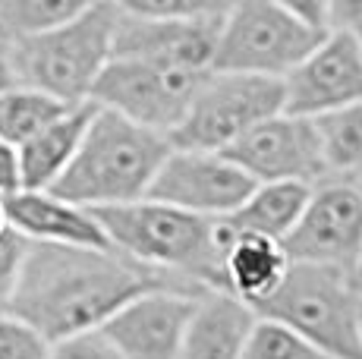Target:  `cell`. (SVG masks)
Returning a JSON list of instances; mask_svg holds the SVG:
<instances>
[{"instance_id": "cell-20", "label": "cell", "mask_w": 362, "mask_h": 359, "mask_svg": "<svg viewBox=\"0 0 362 359\" xmlns=\"http://www.w3.org/2000/svg\"><path fill=\"white\" fill-rule=\"evenodd\" d=\"M312 126L322 151L325 177L340 174L362 180V105L325 114L312 120Z\"/></svg>"}, {"instance_id": "cell-23", "label": "cell", "mask_w": 362, "mask_h": 359, "mask_svg": "<svg viewBox=\"0 0 362 359\" xmlns=\"http://www.w3.org/2000/svg\"><path fill=\"white\" fill-rule=\"evenodd\" d=\"M240 359H325V356L315 353L305 341H299L290 328L259 319Z\"/></svg>"}, {"instance_id": "cell-18", "label": "cell", "mask_w": 362, "mask_h": 359, "mask_svg": "<svg viewBox=\"0 0 362 359\" xmlns=\"http://www.w3.org/2000/svg\"><path fill=\"white\" fill-rule=\"evenodd\" d=\"M92 101L88 105H76L69 107L60 120H54L47 129H41L35 139H29L23 148H16V161H19V189L25 192H47L64 170L69 167V161L79 151V142L86 136L88 123L95 117Z\"/></svg>"}, {"instance_id": "cell-10", "label": "cell", "mask_w": 362, "mask_h": 359, "mask_svg": "<svg viewBox=\"0 0 362 359\" xmlns=\"http://www.w3.org/2000/svg\"><path fill=\"white\" fill-rule=\"evenodd\" d=\"M227 6L230 4H221L202 16H139L120 6L114 57L167 66V70L211 73Z\"/></svg>"}, {"instance_id": "cell-6", "label": "cell", "mask_w": 362, "mask_h": 359, "mask_svg": "<svg viewBox=\"0 0 362 359\" xmlns=\"http://www.w3.org/2000/svg\"><path fill=\"white\" fill-rule=\"evenodd\" d=\"M325 38L299 23L284 0L230 4L221 19L211 73L284 79Z\"/></svg>"}, {"instance_id": "cell-17", "label": "cell", "mask_w": 362, "mask_h": 359, "mask_svg": "<svg viewBox=\"0 0 362 359\" xmlns=\"http://www.w3.org/2000/svg\"><path fill=\"white\" fill-rule=\"evenodd\" d=\"M259 315L227 293H205L186 328L180 359H240Z\"/></svg>"}, {"instance_id": "cell-33", "label": "cell", "mask_w": 362, "mask_h": 359, "mask_svg": "<svg viewBox=\"0 0 362 359\" xmlns=\"http://www.w3.org/2000/svg\"><path fill=\"white\" fill-rule=\"evenodd\" d=\"M359 183H362V180H359Z\"/></svg>"}, {"instance_id": "cell-28", "label": "cell", "mask_w": 362, "mask_h": 359, "mask_svg": "<svg viewBox=\"0 0 362 359\" xmlns=\"http://www.w3.org/2000/svg\"><path fill=\"white\" fill-rule=\"evenodd\" d=\"M19 192V161H16V148L0 139V199Z\"/></svg>"}, {"instance_id": "cell-25", "label": "cell", "mask_w": 362, "mask_h": 359, "mask_svg": "<svg viewBox=\"0 0 362 359\" xmlns=\"http://www.w3.org/2000/svg\"><path fill=\"white\" fill-rule=\"evenodd\" d=\"M25 252H29V240H23L16 230L6 227L4 237H0V312H6L13 300V290H16L19 271H23Z\"/></svg>"}, {"instance_id": "cell-30", "label": "cell", "mask_w": 362, "mask_h": 359, "mask_svg": "<svg viewBox=\"0 0 362 359\" xmlns=\"http://www.w3.org/2000/svg\"><path fill=\"white\" fill-rule=\"evenodd\" d=\"M346 284H350V290L356 293V300L362 302V252H359L356 265L350 268V274H346Z\"/></svg>"}, {"instance_id": "cell-2", "label": "cell", "mask_w": 362, "mask_h": 359, "mask_svg": "<svg viewBox=\"0 0 362 359\" xmlns=\"http://www.w3.org/2000/svg\"><path fill=\"white\" fill-rule=\"evenodd\" d=\"M110 249L202 293H224L218 224L170 205L142 202L92 211Z\"/></svg>"}, {"instance_id": "cell-7", "label": "cell", "mask_w": 362, "mask_h": 359, "mask_svg": "<svg viewBox=\"0 0 362 359\" xmlns=\"http://www.w3.org/2000/svg\"><path fill=\"white\" fill-rule=\"evenodd\" d=\"M284 114V82L262 76L208 73L170 145L183 151L224 155L249 129Z\"/></svg>"}, {"instance_id": "cell-22", "label": "cell", "mask_w": 362, "mask_h": 359, "mask_svg": "<svg viewBox=\"0 0 362 359\" xmlns=\"http://www.w3.org/2000/svg\"><path fill=\"white\" fill-rule=\"evenodd\" d=\"M88 0H0V41L19 45L69 23Z\"/></svg>"}, {"instance_id": "cell-26", "label": "cell", "mask_w": 362, "mask_h": 359, "mask_svg": "<svg viewBox=\"0 0 362 359\" xmlns=\"http://www.w3.org/2000/svg\"><path fill=\"white\" fill-rule=\"evenodd\" d=\"M47 359H120V353L110 347L101 331H88V334H76L51 343Z\"/></svg>"}, {"instance_id": "cell-3", "label": "cell", "mask_w": 362, "mask_h": 359, "mask_svg": "<svg viewBox=\"0 0 362 359\" xmlns=\"http://www.w3.org/2000/svg\"><path fill=\"white\" fill-rule=\"evenodd\" d=\"M170 151L167 136L98 107L76 158L47 192L88 211L142 202Z\"/></svg>"}, {"instance_id": "cell-21", "label": "cell", "mask_w": 362, "mask_h": 359, "mask_svg": "<svg viewBox=\"0 0 362 359\" xmlns=\"http://www.w3.org/2000/svg\"><path fill=\"white\" fill-rule=\"evenodd\" d=\"M69 105L51 98V95L16 86L6 95H0V139L13 145V148H23L41 129H47L54 120H60Z\"/></svg>"}, {"instance_id": "cell-12", "label": "cell", "mask_w": 362, "mask_h": 359, "mask_svg": "<svg viewBox=\"0 0 362 359\" xmlns=\"http://www.w3.org/2000/svg\"><path fill=\"white\" fill-rule=\"evenodd\" d=\"M255 186L264 183H305L315 186L325 177L322 151H318L312 120L277 114L249 129L240 142L224 151Z\"/></svg>"}, {"instance_id": "cell-4", "label": "cell", "mask_w": 362, "mask_h": 359, "mask_svg": "<svg viewBox=\"0 0 362 359\" xmlns=\"http://www.w3.org/2000/svg\"><path fill=\"white\" fill-rule=\"evenodd\" d=\"M120 6L114 0H88V6L57 29L13 45L19 86L64 105H88L92 88L114 57Z\"/></svg>"}, {"instance_id": "cell-1", "label": "cell", "mask_w": 362, "mask_h": 359, "mask_svg": "<svg viewBox=\"0 0 362 359\" xmlns=\"http://www.w3.org/2000/svg\"><path fill=\"white\" fill-rule=\"evenodd\" d=\"M155 290H202L148 271L120 252L29 243L6 312L32 324L47 343L101 331L123 306Z\"/></svg>"}, {"instance_id": "cell-29", "label": "cell", "mask_w": 362, "mask_h": 359, "mask_svg": "<svg viewBox=\"0 0 362 359\" xmlns=\"http://www.w3.org/2000/svg\"><path fill=\"white\" fill-rule=\"evenodd\" d=\"M16 86H19V76H16V64H13V45L0 41V95H6Z\"/></svg>"}, {"instance_id": "cell-8", "label": "cell", "mask_w": 362, "mask_h": 359, "mask_svg": "<svg viewBox=\"0 0 362 359\" xmlns=\"http://www.w3.org/2000/svg\"><path fill=\"white\" fill-rule=\"evenodd\" d=\"M205 76L208 73L167 70V66L155 64L110 57L88 101L95 107L110 110V114L136 123V126L170 139V133L183 123Z\"/></svg>"}, {"instance_id": "cell-16", "label": "cell", "mask_w": 362, "mask_h": 359, "mask_svg": "<svg viewBox=\"0 0 362 359\" xmlns=\"http://www.w3.org/2000/svg\"><path fill=\"white\" fill-rule=\"evenodd\" d=\"M218 224L221 237V278H224V293L233 300L246 302L249 309H259L277 293V287L287 278V255L281 243L255 233H236L224 220Z\"/></svg>"}, {"instance_id": "cell-19", "label": "cell", "mask_w": 362, "mask_h": 359, "mask_svg": "<svg viewBox=\"0 0 362 359\" xmlns=\"http://www.w3.org/2000/svg\"><path fill=\"white\" fill-rule=\"evenodd\" d=\"M312 196V186L305 183H264L255 186L252 196L233 211L230 218H221L236 233H255L281 243L296 227L305 202Z\"/></svg>"}, {"instance_id": "cell-32", "label": "cell", "mask_w": 362, "mask_h": 359, "mask_svg": "<svg viewBox=\"0 0 362 359\" xmlns=\"http://www.w3.org/2000/svg\"><path fill=\"white\" fill-rule=\"evenodd\" d=\"M359 347H362V306H359Z\"/></svg>"}, {"instance_id": "cell-27", "label": "cell", "mask_w": 362, "mask_h": 359, "mask_svg": "<svg viewBox=\"0 0 362 359\" xmlns=\"http://www.w3.org/2000/svg\"><path fill=\"white\" fill-rule=\"evenodd\" d=\"M331 32L362 47V0H328V35Z\"/></svg>"}, {"instance_id": "cell-11", "label": "cell", "mask_w": 362, "mask_h": 359, "mask_svg": "<svg viewBox=\"0 0 362 359\" xmlns=\"http://www.w3.org/2000/svg\"><path fill=\"white\" fill-rule=\"evenodd\" d=\"M252 180L224 155L173 148L145 199L208 220H221L230 218L252 196Z\"/></svg>"}, {"instance_id": "cell-15", "label": "cell", "mask_w": 362, "mask_h": 359, "mask_svg": "<svg viewBox=\"0 0 362 359\" xmlns=\"http://www.w3.org/2000/svg\"><path fill=\"white\" fill-rule=\"evenodd\" d=\"M6 227L16 230L23 240L38 246H69V249H101L110 243L101 224L88 208L69 205L51 192H13L4 199Z\"/></svg>"}, {"instance_id": "cell-24", "label": "cell", "mask_w": 362, "mask_h": 359, "mask_svg": "<svg viewBox=\"0 0 362 359\" xmlns=\"http://www.w3.org/2000/svg\"><path fill=\"white\" fill-rule=\"evenodd\" d=\"M51 343L23 319L0 312V359H47Z\"/></svg>"}, {"instance_id": "cell-31", "label": "cell", "mask_w": 362, "mask_h": 359, "mask_svg": "<svg viewBox=\"0 0 362 359\" xmlns=\"http://www.w3.org/2000/svg\"><path fill=\"white\" fill-rule=\"evenodd\" d=\"M6 230V215H4V199H0V237H4Z\"/></svg>"}, {"instance_id": "cell-9", "label": "cell", "mask_w": 362, "mask_h": 359, "mask_svg": "<svg viewBox=\"0 0 362 359\" xmlns=\"http://www.w3.org/2000/svg\"><path fill=\"white\" fill-rule=\"evenodd\" d=\"M290 265H318L350 274L362 252V183L328 180L312 186L296 227L281 240Z\"/></svg>"}, {"instance_id": "cell-13", "label": "cell", "mask_w": 362, "mask_h": 359, "mask_svg": "<svg viewBox=\"0 0 362 359\" xmlns=\"http://www.w3.org/2000/svg\"><path fill=\"white\" fill-rule=\"evenodd\" d=\"M281 82L284 114L299 120H318L334 110L362 105V47L331 32Z\"/></svg>"}, {"instance_id": "cell-14", "label": "cell", "mask_w": 362, "mask_h": 359, "mask_svg": "<svg viewBox=\"0 0 362 359\" xmlns=\"http://www.w3.org/2000/svg\"><path fill=\"white\" fill-rule=\"evenodd\" d=\"M205 293L192 290H155L123 306L101 334L120 359H180L186 328Z\"/></svg>"}, {"instance_id": "cell-5", "label": "cell", "mask_w": 362, "mask_h": 359, "mask_svg": "<svg viewBox=\"0 0 362 359\" xmlns=\"http://www.w3.org/2000/svg\"><path fill=\"white\" fill-rule=\"evenodd\" d=\"M359 306L344 271L290 265L284 284L255 315L290 328L325 359H362Z\"/></svg>"}]
</instances>
